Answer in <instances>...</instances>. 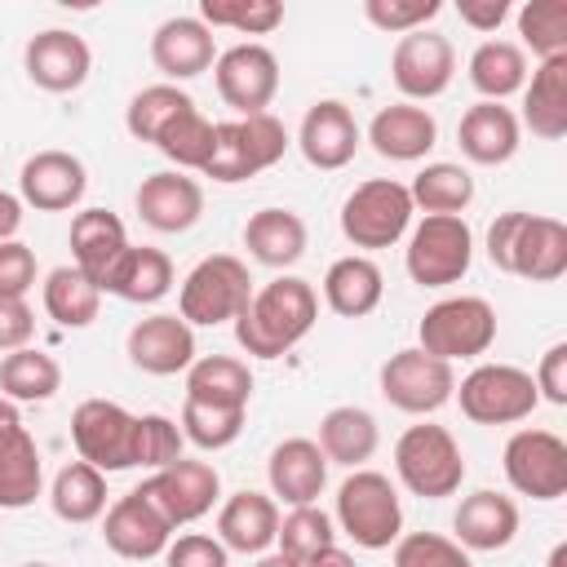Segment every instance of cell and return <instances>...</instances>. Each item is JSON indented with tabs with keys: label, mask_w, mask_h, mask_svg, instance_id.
Masks as SVG:
<instances>
[{
	"label": "cell",
	"mask_w": 567,
	"mask_h": 567,
	"mask_svg": "<svg viewBox=\"0 0 567 567\" xmlns=\"http://www.w3.org/2000/svg\"><path fill=\"white\" fill-rule=\"evenodd\" d=\"M319 319V292L301 275H279L261 284L248 306L235 315V341L252 359H279L288 354Z\"/></svg>",
	"instance_id": "cell-1"
},
{
	"label": "cell",
	"mask_w": 567,
	"mask_h": 567,
	"mask_svg": "<svg viewBox=\"0 0 567 567\" xmlns=\"http://www.w3.org/2000/svg\"><path fill=\"white\" fill-rule=\"evenodd\" d=\"M284 151H288V128L270 111L239 115V120H226L213 128V155L199 173L221 186H235V182H248V177L275 168L284 159Z\"/></svg>",
	"instance_id": "cell-2"
},
{
	"label": "cell",
	"mask_w": 567,
	"mask_h": 567,
	"mask_svg": "<svg viewBox=\"0 0 567 567\" xmlns=\"http://www.w3.org/2000/svg\"><path fill=\"white\" fill-rule=\"evenodd\" d=\"M394 474L421 501L456 496L465 483V456L447 425H408L394 443Z\"/></svg>",
	"instance_id": "cell-3"
},
{
	"label": "cell",
	"mask_w": 567,
	"mask_h": 567,
	"mask_svg": "<svg viewBox=\"0 0 567 567\" xmlns=\"http://www.w3.org/2000/svg\"><path fill=\"white\" fill-rule=\"evenodd\" d=\"M337 527L359 549H385L403 536V505L385 474L350 470L337 487Z\"/></svg>",
	"instance_id": "cell-4"
},
{
	"label": "cell",
	"mask_w": 567,
	"mask_h": 567,
	"mask_svg": "<svg viewBox=\"0 0 567 567\" xmlns=\"http://www.w3.org/2000/svg\"><path fill=\"white\" fill-rule=\"evenodd\" d=\"M248 297H252L248 266L230 252H213V257L195 261L190 275L182 279L177 315L190 328H217V323H235V315L248 306Z\"/></svg>",
	"instance_id": "cell-5"
},
{
	"label": "cell",
	"mask_w": 567,
	"mask_h": 567,
	"mask_svg": "<svg viewBox=\"0 0 567 567\" xmlns=\"http://www.w3.org/2000/svg\"><path fill=\"white\" fill-rule=\"evenodd\" d=\"M416 341L425 354H434L443 363L478 359L496 341V310L483 297H443L421 315Z\"/></svg>",
	"instance_id": "cell-6"
},
{
	"label": "cell",
	"mask_w": 567,
	"mask_h": 567,
	"mask_svg": "<svg viewBox=\"0 0 567 567\" xmlns=\"http://www.w3.org/2000/svg\"><path fill=\"white\" fill-rule=\"evenodd\" d=\"M452 399L474 425H514V421H527L540 403L532 372L514 363H478L474 372L461 377Z\"/></svg>",
	"instance_id": "cell-7"
},
{
	"label": "cell",
	"mask_w": 567,
	"mask_h": 567,
	"mask_svg": "<svg viewBox=\"0 0 567 567\" xmlns=\"http://www.w3.org/2000/svg\"><path fill=\"white\" fill-rule=\"evenodd\" d=\"M412 195L394 177L359 182L341 204V235L354 248H390L412 226Z\"/></svg>",
	"instance_id": "cell-8"
},
{
	"label": "cell",
	"mask_w": 567,
	"mask_h": 567,
	"mask_svg": "<svg viewBox=\"0 0 567 567\" xmlns=\"http://www.w3.org/2000/svg\"><path fill=\"white\" fill-rule=\"evenodd\" d=\"M470 261H474V235L465 217H421L403 248V266L421 288L461 284L470 275Z\"/></svg>",
	"instance_id": "cell-9"
},
{
	"label": "cell",
	"mask_w": 567,
	"mask_h": 567,
	"mask_svg": "<svg viewBox=\"0 0 567 567\" xmlns=\"http://www.w3.org/2000/svg\"><path fill=\"white\" fill-rule=\"evenodd\" d=\"M71 443L80 461L102 474H120L137 465V416L111 399H84L71 412Z\"/></svg>",
	"instance_id": "cell-10"
},
{
	"label": "cell",
	"mask_w": 567,
	"mask_h": 567,
	"mask_svg": "<svg viewBox=\"0 0 567 567\" xmlns=\"http://www.w3.org/2000/svg\"><path fill=\"white\" fill-rule=\"evenodd\" d=\"M456 390V372L452 363L425 354L421 346H408V350H394L385 363H381V394L390 408L408 412V416H430L439 412Z\"/></svg>",
	"instance_id": "cell-11"
},
{
	"label": "cell",
	"mask_w": 567,
	"mask_h": 567,
	"mask_svg": "<svg viewBox=\"0 0 567 567\" xmlns=\"http://www.w3.org/2000/svg\"><path fill=\"white\" fill-rule=\"evenodd\" d=\"M501 461L518 496L558 501L567 492V443L554 430H514Z\"/></svg>",
	"instance_id": "cell-12"
},
{
	"label": "cell",
	"mask_w": 567,
	"mask_h": 567,
	"mask_svg": "<svg viewBox=\"0 0 567 567\" xmlns=\"http://www.w3.org/2000/svg\"><path fill=\"white\" fill-rule=\"evenodd\" d=\"M173 527H186L195 518H204L217 496H221V474L217 465L208 461H190V456H177L173 465L164 470H151V478L137 487Z\"/></svg>",
	"instance_id": "cell-13"
},
{
	"label": "cell",
	"mask_w": 567,
	"mask_h": 567,
	"mask_svg": "<svg viewBox=\"0 0 567 567\" xmlns=\"http://www.w3.org/2000/svg\"><path fill=\"white\" fill-rule=\"evenodd\" d=\"M452 75H456V53H452L447 35H439L430 27L399 35V44L390 53V80L408 102H430V97L447 93Z\"/></svg>",
	"instance_id": "cell-14"
},
{
	"label": "cell",
	"mask_w": 567,
	"mask_h": 567,
	"mask_svg": "<svg viewBox=\"0 0 567 567\" xmlns=\"http://www.w3.org/2000/svg\"><path fill=\"white\" fill-rule=\"evenodd\" d=\"M213 80H217V93L226 106H235L239 115H261L279 93V58L266 44L244 40V44H230L226 53H217Z\"/></svg>",
	"instance_id": "cell-15"
},
{
	"label": "cell",
	"mask_w": 567,
	"mask_h": 567,
	"mask_svg": "<svg viewBox=\"0 0 567 567\" xmlns=\"http://www.w3.org/2000/svg\"><path fill=\"white\" fill-rule=\"evenodd\" d=\"M22 66H27V80L44 93H71L89 80L93 71V53L84 44V35L66 31V27H49V31H35L22 49Z\"/></svg>",
	"instance_id": "cell-16"
},
{
	"label": "cell",
	"mask_w": 567,
	"mask_h": 567,
	"mask_svg": "<svg viewBox=\"0 0 567 567\" xmlns=\"http://www.w3.org/2000/svg\"><path fill=\"white\" fill-rule=\"evenodd\" d=\"M102 540L111 554L120 558H133V563H146V558H159L173 540V523L133 487L124 492L111 509H106V523H102Z\"/></svg>",
	"instance_id": "cell-17"
},
{
	"label": "cell",
	"mask_w": 567,
	"mask_h": 567,
	"mask_svg": "<svg viewBox=\"0 0 567 567\" xmlns=\"http://www.w3.org/2000/svg\"><path fill=\"white\" fill-rule=\"evenodd\" d=\"M363 133L354 124V111L337 97H323L315 102L306 115H301V128H297V151L306 155L310 168H323V173H337L354 159Z\"/></svg>",
	"instance_id": "cell-18"
},
{
	"label": "cell",
	"mask_w": 567,
	"mask_h": 567,
	"mask_svg": "<svg viewBox=\"0 0 567 567\" xmlns=\"http://www.w3.org/2000/svg\"><path fill=\"white\" fill-rule=\"evenodd\" d=\"M195 359V328L182 315H146L128 328V363L151 377H177Z\"/></svg>",
	"instance_id": "cell-19"
},
{
	"label": "cell",
	"mask_w": 567,
	"mask_h": 567,
	"mask_svg": "<svg viewBox=\"0 0 567 567\" xmlns=\"http://www.w3.org/2000/svg\"><path fill=\"white\" fill-rule=\"evenodd\" d=\"M18 190L35 213H66L84 199L89 173L71 151H35L18 173Z\"/></svg>",
	"instance_id": "cell-20"
},
{
	"label": "cell",
	"mask_w": 567,
	"mask_h": 567,
	"mask_svg": "<svg viewBox=\"0 0 567 567\" xmlns=\"http://www.w3.org/2000/svg\"><path fill=\"white\" fill-rule=\"evenodd\" d=\"M133 204H137V217H142L151 230H159V235H182V230H190V226L204 217V186H199L195 177L168 168V173L142 177Z\"/></svg>",
	"instance_id": "cell-21"
},
{
	"label": "cell",
	"mask_w": 567,
	"mask_h": 567,
	"mask_svg": "<svg viewBox=\"0 0 567 567\" xmlns=\"http://www.w3.org/2000/svg\"><path fill=\"white\" fill-rule=\"evenodd\" d=\"M505 275L532 279V284H554L567 275V226L558 217H540V213H523L514 244H509V261Z\"/></svg>",
	"instance_id": "cell-22"
},
{
	"label": "cell",
	"mask_w": 567,
	"mask_h": 567,
	"mask_svg": "<svg viewBox=\"0 0 567 567\" xmlns=\"http://www.w3.org/2000/svg\"><path fill=\"white\" fill-rule=\"evenodd\" d=\"M151 62L168 80H195V75H204L217 62L213 31L199 18H190V13L164 18L155 27V35H151Z\"/></svg>",
	"instance_id": "cell-23"
},
{
	"label": "cell",
	"mask_w": 567,
	"mask_h": 567,
	"mask_svg": "<svg viewBox=\"0 0 567 567\" xmlns=\"http://www.w3.org/2000/svg\"><path fill=\"white\" fill-rule=\"evenodd\" d=\"M456 142H461V155L470 164L496 168V164H509L518 155L523 124L505 102H474L456 124Z\"/></svg>",
	"instance_id": "cell-24"
},
{
	"label": "cell",
	"mask_w": 567,
	"mask_h": 567,
	"mask_svg": "<svg viewBox=\"0 0 567 567\" xmlns=\"http://www.w3.org/2000/svg\"><path fill=\"white\" fill-rule=\"evenodd\" d=\"M266 478H270V496L284 505H315L328 487V456L319 452L315 439H284L270 461H266Z\"/></svg>",
	"instance_id": "cell-25"
},
{
	"label": "cell",
	"mask_w": 567,
	"mask_h": 567,
	"mask_svg": "<svg viewBox=\"0 0 567 567\" xmlns=\"http://www.w3.org/2000/svg\"><path fill=\"white\" fill-rule=\"evenodd\" d=\"M368 142L381 159H394V164H416L434 151L439 142V124L425 106L416 102H394V106H381L368 124Z\"/></svg>",
	"instance_id": "cell-26"
},
{
	"label": "cell",
	"mask_w": 567,
	"mask_h": 567,
	"mask_svg": "<svg viewBox=\"0 0 567 567\" xmlns=\"http://www.w3.org/2000/svg\"><path fill=\"white\" fill-rule=\"evenodd\" d=\"M452 540L461 549H478V554H496L518 536V505L492 487H478L461 501V509L452 514Z\"/></svg>",
	"instance_id": "cell-27"
},
{
	"label": "cell",
	"mask_w": 567,
	"mask_h": 567,
	"mask_svg": "<svg viewBox=\"0 0 567 567\" xmlns=\"http://www.w3.org/2000/svg\"><path fill=\"white\" fill-rule=\"evenodd\" d=\"M128 235L124 221L106 208H80L71 217V266L89 279V284H106V275L115 270V261L124 257Z\"/></svg>",
	"instance_id": "cell-28"
},
{
	"label": "cell",
	"mask_w": 567,
	"mask_h": 567,
	"mask_svg": "<svg viewBox=\"0 0 567 567\" xmlns=\"http://www.w3.org/2000/svg\"><path fill=\"white\" fill-rule=\"evenodd\" d=\"M279 536V501L270 492H235L217 509V540L235 554H266Z\"/></svg>",
	"instance_id": "cell-29"
},
{
	"label": "cell",
	"mask_w": 567,
	"mask_h": 567,
	"mask_svg": "<svg viewBox=\"0 0 567 567\" xmlns=\"http://www.w3.org/2000/svg\"><path fill=\"white\" fill-rule=\"evenodd\" d=\"M385 297V275L372 257L363 252H350V257H337L323 275V301L332 315L341 319H363L381 306Z\"/></svg>",
	"instance_id": "cell-30"
},
{
	"label": "cell",
	"mask_w": 567,
	"mask_h": 567,
	"mask_svg": "<svg viewBox=\"0 0 567 567\" xmlns=\"http://www.w3.org/2000/svg\"><path fill=\"white\" fill-rule=\"evenodd\" d=\"M540 142H558L567 133V53L545 58L523 84V120Z\"/></svg>",
	"instance_id": "cell-31"
},
{
	"label": "cell",
	"mask_w": 567,
	"mask_h": 567,
	"mask_svg": "<svg viewBox=\"0 0 567 567\" xmlns=\"http://www.w3.org/2000/svg\"><path fill=\"white\" fill-rule=\"evenodd\" d=\"M244 248L270 270H288L306 257V221L292 208H257L244 226Z\"/></svg>",
	"instance_id": "cell-32"
},
{
	"label": "cell",
	"mask_w": 567,
	"mask_h": 567,
	"mask_svg": "<svg viewBox=\"0 0 567 567\" xmlns=\"http://www.w3.org/2000/svg\"><path fill=\"white\" fill-rule=\"evenodd\" d=\"M102 292H115L120 301H133V306H155V301H164V297L173 292V261H168V252L146 248V244H142V248L128 244L124 257L115 261V270L106 275Z\"/></svg>",
	"instance_id": "cell-33"
},
{
	"label": "cell",
	"mask_w": 567,
	"mask_h": 567,
	"mask_svg": "<svg viewBox=\"0 0 567 567\" xmlns=\"http://www.w3.org/2000/svg\"><path fill=\"white\" fill-rule=\"evenodd\" d=\"M377 443H381V430L368 408L341 403V408L323 412V421H319V452L328 456V465L363 470V461H372Z\"/></svg>",
	"instance_id": "cell-34"
},
{
	"label": "cell",
	"mask_w": 567,
	"mask_h": 567,
	"mask_svg": "<svg viewBox=\"0 0 567 567\" xmlns=\"http://www.w3.org/2000/svg\"><path fill=\"white\" fill-rule=\"evenodd\" d=\"M44 470H40V447L27 434V425H4L0 430V509H27L40 496Z\"/></svg>",
	"instance_id": "cell-35"
},
{
	"label": "cell",
	"mask_w": 567,
	"mask_h": 567,
	"mask_svg": "<svg viewBox=\"0 0 567 567\" xmlns=\"http://www.w3.org/2000/svg\"><path fill=\"white\" fill-rule=\"evenodd\" d=\"M186 399L213 403V408H248V399H252V372L235 354H199L186 368Z\"/></svg>",
	"instance_id": "cell-36"
},
{
	"label": "cell",
	"mask_w": 567,
	"mask_h": 567,
	"mask_svg": "<svg viewBox=\"0 0 567 567\" xmlns=\"http://www.w3.org/2000/svg\"><path fill=\"white\" fill-rule=\"evenodd\" d=\"M470 84L483 102H505L527 84V53L514 40H483L470 53Z\"/></svg>",
	"instance_id": "cell-37"
},
{
	"label": "cell",
	"mask_w": 567,
	"mask_h": 567,
	"mask_svg": "<svg viewBox=\"0 0 567 567\" xmlns=\"http://www.w3.org/2000/svg\"><path fill=\"white\" fill-rule=\"evenodd\" d=\"M49 505L62 523H93L106 514V474L93 470L89 461H71L58 470L49 487Z\"/></svg>",
	"instance_id": "cell-38"
},
{
	"label": "cell",
	"mask_w": 567,
	"mask_h": 567,
	"mask_svg": "<svg viewBox=\"0 0 567 567\" xmlns=\"http://www.w3.org/2000/svg\"><path fill=\"white\" fill-rule=\"evenodd\" d=\"M62 390V368L44 350H9L0 359V394L13 403H49Z\"/></svg>",
	"instance_id": "cell-39"
},
{
	"label": "cell",
	"mask_w": 567,
	"mask_h": 567,
	"mask_svg": "<svg viewBox=\"0 0 567 567\" xmlns=\"http://www.w3.org/2000/svg\"><path fill=\"white\" fill-rule=\"evenodd\" d=\"M408 195H412V208H425V217H461L474 204V177L470 168L439 159L412 177Z\"/></svg>",
	"instance_id": "cell-40"
},
{
	"label": "cell",
	"mask_w": 567,
	"mask_h": 567,
	"mask_svg": "<svg viewBox=\"0 0 567 567\" xmlns=\"http://www.w3.org/2000/svg\"><path fill=\"white\" fill-rule=\"evenodd\" d=\"M40 297H44V310H49V319L58 328H89L97 319V310H102V288L89 284L75 266L49 270Z\"/></svg>",
	"instance_id": "cell-41"
},
{
	"label": "cell",
	"mask_w": 567,
	"mask_h": 567,
	"mask_svg": "<svg viewBox=\"0 0 567 567\" xmlns=\"http://www.w3.org/2000/svg\"><path fill=\"white\" fill-rule=\"evenodd\" d=\"M213 128H217V124L190 102L186 111H177V115L159 128L155 146H159V155H168V159L177 164V173H182V168H204L208 155H213Z\"/></svg>",
	"instance_id": "cell-42"
},
{
	"label": "cell",
	"mask_w": 567,
	"mask_h": 567,
	"mask_svg": "<svg viewBox=\"0 0 567 567\" xmlns=\"http://www.w3.org/2000/svg\"><path fill=\"white\" fill-rule=\"evenodd\" d=\"M244 416H248V408H213V403L186 399L177 425H182L186 443H195L204 452H221V447H230L244 434Z\"/></svg>",
	"instance_id": "cell-43"
},
{
	"label": "cell",
	"mask_w": 567,
	"mask_h": 567,
	"mask_svg": "<svg viewBox=\"0 0 567 567\" xmlns=\"http://www.w3.org/2000/svg\"><path fill=\"white\" fill-rule=\"evenodd\" d=\"M518 35L540 62L563 58L567 53V0H527L518 9Z\"/></svg>",
	"instance_id": "cell-44"
},
{
	"label": "cell",
	"mask_w": 567,
	"mask_h": 567,
	"mask_svg": "<svg viewBox=\"0 0 567 567\" xmlns=\"http://www.w3.org/2000/svg\"><path fill=\"white\" fill-rule=\"evenodd\" d=\"M199 22L208 31L235 27L239 35H270L284 22L279 0H199Z\"/></svg>",
	"instance_id": "cell-45"
},
{
	"label": "cell",
	"mask_w": 567,
	"mask_h": 567,
	"mask_svg": "<svg viewBox=\"0 0 567 567\" xmlns=\"http://www.w3.org/2000/svg\"><path fill=\"white\" fill-rule=\"evenodd\" d=\"M190 102H195V97L182 93L177 84H151V89L133 93V102H128V111H124V128H128L137 142H155L159 128H164L177 111H186Z\"/></svg>",
	"instance_id": "cell-46"
},
{
	"label": "cell",
	"mask_w": 567,
	"mask_h": 567,
	"mask_svg": "<svg viewBox=\"0 0 567 567\" xmlns=\"http://www.w3.org/2000/svg\"><path fill=\"white\" fill-rule=\"evenodd\" d=\"M275 540H279V554L306 563L319 549L337 545V532H332V518L319 505H297V509H288V518H279V536Z\"/></svg>",
	"instance_id": "cell-47"
},
{
	"label": "cell",
	"mask_w": 567,
	"mask_h": 567,
	"mask_svg": "<svg viewBox=\"0 0 567 567\" xmlns=\"http://www.w3.org/2000/svg\"><path fill=\"white\" fill-rule=\"evenodd\" d=\"M394 567H474L470 549L439 532H408L394 540Z\"/></svg>",
	"instance_id": "cell-48"
},
{
	"label": "cell",
	"mask_w": 567,
	"mask_h": 567,
	"mask_svg": "<svg viewBox=\"0 0 567 567\" xmlns=\"http://www.w3.org/2000/svg\"><path fill=\"white\" fill-rule=\"evenodd\" d=\"M443 13V0H363V18L385 35L421 31Z\"/></svg>",
	"instance_id": "cell-49"
},
{
	"label": "cell",
	"mask_w": 567,
	"mask_h": 567,
	"mask_svg": "<svg viewBox=\"0 0 567 567\" xmlns=\"http://www.w3.org/2000/svg\"><path fill=\"white\" fill-rule=\"evenodd\" d=\"M182 425L168 421L164 412H142L137 416V465L146 470H164L182 456Z\"/></svg>",
	"instance_id": "cell-50"
},
{
	"label": "cell",
	"mask_w": 567,
	"mask_h": 567,
	"mask_svg": "<svg viewBox=\"0 0 567 567\" xmlns=\"http://www.w3.org/2000/svg\"><path fill=\"white\" fill-rule=\"evenodd\" d=\"M164 567H230V549H226L217 536L186 532V536L168 540V549H164Z\"/></svg>",
	"instance_id": "cell-51"
},
{
	"label": "cell",
	"mask_w": 567,
	"mask_h": 567,
	"mask_svg": "<svg viewBox=\"0 0 567 567\" xmlns=\"http://www.w3.org/2000/svg\"><path fill=\"white\" fill-rule=\"evenodd\" d=\"M31 288H35V252L22 239H4L0 244V297L27 301Z\"/></svg>",
	"instance_id": "cell-52"
},
{
	"label": "cell",
	"mask_w": 567,
	"mask_h": 567,
	"mask_svg": "<svg viewBox=\"0 0 567 567\" xmlns=\"http://www.w3.org/2000/svg\"><path fill=\"white\" fill-rule=\"evenodd\" d=\"M536 394L554 408H567V341H554L545 354H540V368H536Z\"/></svg>",
	"instance_id": "cell-53"
},
{
	"label": "cell",
	"mask_w": 567,
	"mask_h": 567,
	"mask_svg": "<svg viewBox=\"0 0 567 567\" xmlns=\"http://www.w3.org/2000/svg\"><path fill=\"white\" fill-rule=\"evenodd\" d=\"M35 332V315L27 301H13V297H0V354L9 350H22Z\"/></svg>",
	"instance_id": "cell-54"
},
{
	"label": "cell",
	"mask_w": 567,
	"mask_h": 567,
	"mask_svg": "<svg viewBox=\"0 0 567 567\" xmlns=\"http://www.w3.org/2000/svg\"><path fill=\"white\" fill-rule=\"evenodd\" d=\"M456 13H461L465 27H474V31L487 35V31H496L509 18V0H461Z\"/></svg>",
	"instance_id": "cell-55"
},
{
	"label": "cell",
	"mask_w": 567,
	"mask_h": 567,
	"mask_svg": "<svg viewBox=\"0 0 567 567\" xmlns=\"http://www.w3.org/2000/svg\"><path fill=\"white\" fill-rule=\"evenodd\" d=\"M518 221H523V213L509 208V213H501V217L487 226V261H492L496 270H505V261H509V244H514Z\"/></svg>",
	"instance_id": "cell-56"
},
{
	"label": "cell",
	"mask_w": 567,
	"mask_h": 567,
	"mask_svg": "<svg viewBox=\"0 0 567 567\" xmlns=\"http://www.w3.org/2000/svg\"><path fill=\"white\" fill-rule=\"evenodd\" d=\"M22 226V199H13L9 190H0V244L13 239Z\"/></svg>",
	"instance_id": "cell-57"
},
{
	"label": "cell",
	"mask_w": 567,
	"mask_h": 567,
	"mask_svg": "<svg viewBox=\"0 0 567 567\" xmlns=\"http://www.w3.org/2000/svg\"><path fill=\"white\" fill-rule=\"evenodd\" d=\"M301 567H359V563H354V558H350L341 545H328V549H319L315 558H306Z\"/></svg>",
	"instance_id": "cell-58"
},
{
	"label": "cell",
	"mask_w": 567,
	"mask_h": 567,
	"mask_svg": "<svg viewBox=\"0 0 567 567\" xmlns=\"http://www.w3.org/2000/svg\"><path fill=\"white\" fill-rule=\"evenodd\" d=\"M252 567H301V563H297V558H288V554H279V549H275V554H257V563H252Z\"/></svg>",
	"instance_id": "cell-59"
},
{
	"label": "cell",
	"mask_w": 567,
	"mask_h": 567,
	"mask_svg": "<svg viewBox=\"0 0 567 567\" xmlns=\"http://www.w3.org/2000/svg\"><path fill=\"white\" fill-rule=\"evenodd\" d=\"M18 421H22V416H18V403L0 394V430H4V425H18Z\"/></svg>",
	"instance_id": "cell-60"
},
{
	"label": "cell",
	"mask_w": 567,
	"mask_h": 567,
	"mask_svg": "<svg viewBox=\"0 0 567 567\" xmlns=\"http://www.w3.org/2000/svg\"><path fill=\"white\" fill-rule=\"evenodd\" d=\"M549 567H567V540H558V545L549 549Z\"/></svg>",
	"instance_id": "cell-61"
},
{
	"label": "cell",
	"mask_w": 567,
	"mask_h": 567,
	"mask_svg": "<svg viewBox=\"0 0 567 567\" xmlns=\"http://www.w3.org/2000/svg\"><path fill=\"white\" fill-rule=\"evenodd\" d=\"M27 567H49V563H27Z\"/></svg>",
	"instance_id": "cell-62"
}]
</instances>
